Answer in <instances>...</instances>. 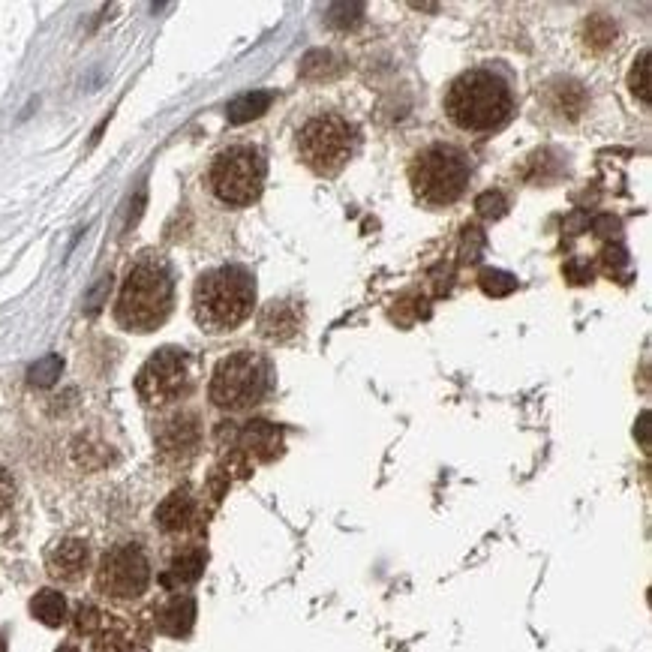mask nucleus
Segmentation results:
<instances>
[{
	"label": "nucleus",
	"instance_id": "1",
	"mask_svg": "<svg viewBox=\"0 0 652 652\" xmlns=\"http://www.w3.org/2000/svg\"><path fill=\"white\" fill-rule=\"evenodd\" d=\"M514 109L511 91L502 76L490 70H469L451 82L445 94L448 118L469 133H487L508 121Z\"/></svg>",
	"mask_w": 652,
	"mask_h": 652
},
{
	"label": "nucleus",
	"instance_id": "2",
	"mask_svg": "<svg viewBox=\"0 0 652 652\" xmlns=\"http://www.w3.org/2000/svg\"><path fill=\"white\" fill-rule=\"evenodd\" d=\"M253 304H256V283L250 271L238 265L208 271L193 292V316L211 334L238 328L253 313Z\"/></svg>",
	"mask_w": 652,
	"mask_h": 652
},
{
	"label": "nucleus",
	"instance_id": "3",
	"mask_svg": "<svg viewBox=\"0 0 652 652\" xmlns=\"http://www.w3.org/2000/svg\"><path fill=\"white\" fill-rule=\"evenodd\" d=\"M175 301V280L163 259H142L124 280L118 298V322L130 331H154L166 322Z\"/></svg>",
	"mask_w": 652,
	"mask_h": 652
},
{
	"label": "nucleus",
	"instance_id": "4",
	"mask_svg": "<svg viewBox=\"0 0 652 652\" xmlns=\"http://www.w3.org/2000/svg\"><path fill=\"white\" fill-rule=\"evenodd\" d=\"M409 181L421 202L451 205L463 196L469 184V163L451 145H430L409 166Z\"/></svg>",
	"mask_w": 652,
	"mask_h": 652
},
{
	"label": "nucleus",
	"instance_id": "5",
	"mask_svg": "<svg viewBox=\"0 0 652 652\" xmlns=\"http://www.w3.org/2000/svg\"><path fill=\"white\" fill-rule=\"evenodd\" d=\"M271 385L268 361L256 352H235L223 358L211 376V400L220 409L241 412L256 406Z\"/></svg>",
	"mask_w": 652,
	"mask_h": 652
},
{
	"label": "nucleus",
	"instance_id": "6",
	"mask_svg": "<svg viewBox=\"0 0 652 652\" xmlns=\"http://www.w3.org/2000/svg\"><path fill=\"white\" fill-rule=\"evenodd\" d=\"M265 184V160L250 145H235L223 151L211 166V190L220 202L232 208L253 205Z\"/></svg>",
	"mask_w": 652,
	"mask_h": 652
},
{
	"label": "nucleus",
	"instance_id": "7",
	"mask_svg": "<svg viewBox=\"0 0 652 652\" xmlns=\"http://www.w3.org/2000/svg\"><path fill=\"white\" fill-rule=\"evenodd\" d=\"M298 154L316 175H337L352 157V127L337 115H319L298 133Z\"/></svg>",
	"mask_w": 652,
	"mask_h": 652
},
{
	"label": "nucleus",
	"instance_id": "8",
	"mask_svg": "<svg viewBox=\"0 0 652 652\" xmlns=\"http://www.w3.org/2000/svg\"><path fill=\"white\" fill-rule=\"evenodd\" d=\"M151 586V562L139 544L112 547L97 568V589L115 601H133Z\"/></svg>",
	"mask_w": 652,
	"mask_h": 652
},
{
	"label": "nucleus",
	"instance_id": "9",
	"mask_svg": "<svg viewBox=\"0 0 652 652\" xmlns=\"http://www.w3.org/2000/svg\"><path fill=\"white\" fill-rule=\"evenodd\" d=\"M136 391L148 406H169L190 391V361L181 349H160L136 376Z\"/></svg>",
	"mask_w": 652,
	"mask_h": 652
},
{
	"label": "nucleus",
	"instance_id": "10",
	"mask_svg": "<svg viewBox=\"0 0 652 652\" xmlns=\"http://www.w3.org/2000/svg\"><path fill=\"white\" fill-rule=\"evenodd\" d=\"M49 574L55 580H64V583H76L85 577L88 565H91V547L82 541V538H64L58 541L52 550H49Z\"/></svg>",
	"mask_w": 652,
	"mask_h": 652
},
{
	"label": "nucleus",
	"instance_id": "11",
	"mask_svg": "<svg viewBox=\"0 0 652 652\" xmlns=\"http://www.w3.org/2000/svg\"><path fill=\"white\" fill-rule=\"evenodd\" d=\"M157 445L163 457H190L199 445V421L193 415H175L157 433Z\"/></svg>",
	"mask_w": 652,
	"mask_h": 652
},
{
	"label": "nucleus",
	"instance_id": "12",
	"mask_svg": "<svg viewBox=\"0 0 652 652\" xmlns=\"http://www.w3.org/2000/svg\"><path fill=\"white\" fill-rule=\"evenodd\" d=\"M154 520H157V526H160L166 535L187 532V529L193 526V520H196V502H193L190 490H172V493L160 502Z\"/></svg>",
	"mask_w": 652,
	"mask_h": 652
},
{
	"label": "nucleus",
	"instance_id": "13",
	"mask_svg": "<svg viewBox=\"0 0 652 652\" xmlns=\"http://www.w3.org/2000/svg\"><path fill=\"white\" fill-rule=\"evenodd\" d=\"M196 598L193 595H175L157 610V628L169 637H187L196 625Z\"/></svg>",
	"mask_w": 652,
	"mask_h": 652
},
{
	"label": "nucleus",
	"instance_id": "14",
	"mask_svg": "<svg viewBox=\"0 0 652 652\" xmlns=\"http://www.w3.org/2000/svg\"><path fill=\"white\" fill-rule=\"evenodd\" d=\"M202 571H205V553L193 547V550L172 559L169 571L163 574V586H172V589L175 586H190V583H196L202 577Z\"/></svg>",
	"mask_w": 652,
	"mask_h": 652
},
{
	"label": "nucleus",
	"instance_id": "15",
	"mask_svg": "<svg viewBox=\"0 0 652 652\" xmlns=\"http://www.w3.org/2000/svg\"><path fill=\"white\" fill-rule=\"evenodd\" d=\"M31 613L49 628H61L67 622V598L58 589H40L31 598Z\"/></svg>",
	"mask_w": 652,
	"mask_h": 652
},
{
	"label": "nucleus",
	"instance_id": "16",
	"mask_svg": "<svg viewBox=\"0 0 652 652\" xmlns=\"http://www.w3.org/2000/svg\"><path fill=\"white\" fill-rule=\"evenodd\" d=\"M241 442H244L250 451L262 454L265 460L280 451V433H277L268 421H250V424L241 430Z\"/></svg>",
	"mask_w": 652,
	"mask_h": 652
},
{
	"label": "nucleus",
	"instance_id": "17",
	"mask_svg": "<svg viewBox=\"0 0 652 652\" xmlns=\"http://www.w3.org/2000/svg\"><path fill=\"white\" fill-rule=\"evenodd\" d=\"M271 94L268 91H250V94H241L238 100L229 103V121L232 124H247L253 118H259L262 112H268L271 106Z\"/></svg>",
	"mask_w": 652,
	"mask_h": 652
},
{
	"label": "nucleus",
	"instance_id": "18",
	"mask_svg": "<svg viewBox=\"0 0 652 652\" xmlns=\"http://www.w3.org/2000/svg\"><path fill=\"white\" fill-rule=\"evenodd\" d=\"M61 370H64V361H61L58 355H46L43 361H37V364L28 370V379H31V385H37V388H49V385L58 382Z\"/></svg>",
	"mask_w": 652,
	"mask_h": 652
},
{
	"label": "nucleus",
	"instance_id": "19",
	"mask_svg": "<svg viewBox=\"0 0 652 652\" xmlns=\"http://www.w3.org/2000/svg\"><path fill=\"white\" fill-rule=\"evenodd\" d=\"M481 289L493 298H505L517 289V280L505 271H484L481 274Z\"/></svg>",
	"mask_w": 652,
	"mask_h": 652
},
{
	"label": "nucleus",
	"instance_id": "20",
	"mask_svg": "<svg viewBox=\"0 0 652 652\" xmlns=\"http://www.w3.org/2000/svg\"><path fill=\"white\" fill-rule=\"evenodd\" d=\"M631 91L649 103V52H640V58L634 61V70H631Z\"/></svg>",
	"mask_w": 652,
	"mask_h": 652
},
{
	"label": "nucleus",
	"instance_id": "21",
	"mask_svg": "<svg viewBox=\"0 0 652 652\" xmlns=\"http://www.w3.org/2000/svg\"><path fill=\"white\" fill-rule=\"evenodd\" d=\"M13 502H16V481L4 466H0V511H7Z\"/></svg>",
	"mask_w": 652,
	"mask_h": 652
},
{
	"label": "nucleus",
	"instance_id": "22",
	"mask_svg": "<svg viewBox=\"0 0 652 652\" xmlns=\"http://www.w3.org/2000/svg\"><path fill=\"white\" fill-rule=\"evenodd\" d=\"M58 652H79V649H76V646H73V643H64V646H61V649H58Z\"/></svg>",
	"mask_w": 652,
	"mask_h": 652
},
{
	"label": "nucleus",
	"instance_id": "23",
	"mask_svg": "<svg viewBox=\"0 0 652 652\" xmlns=\"http://www.w3.org/2000/svg\"><path fill=\"white\" fill-rule=\"evenodd\" d=\"M0 652H7V640L4 637H0Z\"/></svg>",
	"mask_w": 652,
	"mask_h": 652
},
{
	"label": "nucleus",
	"instance_id": "24",
	"mask_svg": "<svg viewBox=\"0 0 652 652\" xmlns=\"http://www.w3.org/2000/svg\"><path fill=\"white\" fill-rule=\"evenodd\" d=\"M124 652H145V649H124Z\"/></svg>",
	"mask_w": 652,
	"mask_h": 652
}]
</instances>
